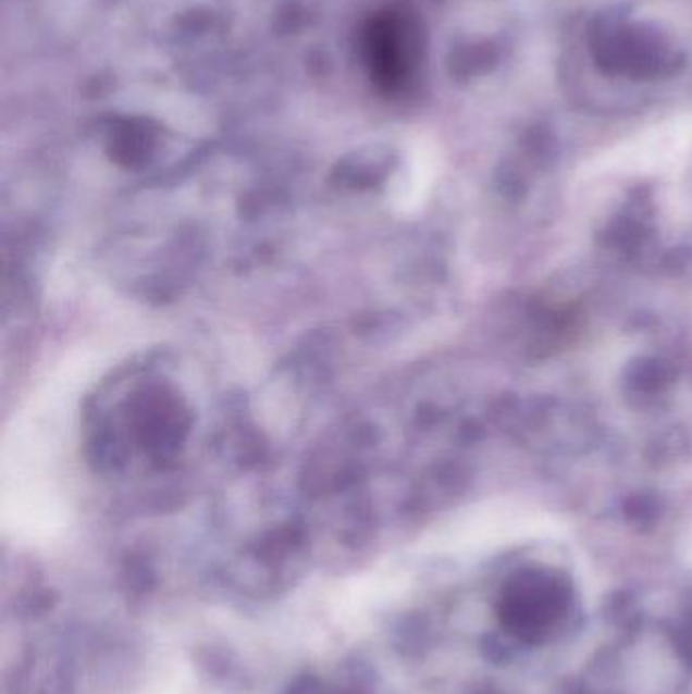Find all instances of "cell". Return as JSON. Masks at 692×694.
<instances>
[{"label": "cell", "mask_w": 692, "mask_h": 694, "mask_svg": "<svg viewBox=\"0 0 692 694\" xmlns=\"http://www.w3.org/2000/svg\"><path fill=\"white\" fill-rule=\"evenodd\" d=\"M593 51L600 65L607 72H619L635 77L656 76L663 65H668L663 49L642 30L607 25L595 30Z\"/></svg>", "instance_id": "obj_1"}, {"label": "cell", "mask_w": 692, "mask_h": 694, "mask_svg": "<svg viewBox=\"0 0 692 694\" xmlns=\"http://www.w3.org/2000/svg\"><path fill=\"white\" fill-rule=\"evenodd\" d=\"M58 604V595L49 588H37L30 591L23 599H18L16 614L23 619H39L47 616Z\"/></svg>", "instance_id": "obj_2"}, {"label": "cell", "mask_w": 692, "mask_h": 694, "mask_svg": "<svg viewBox=\"0 0 692 694\" xmlns=\"http://www.w3.org/2000/svg\"><path fill=\"white\" fill-rule=\"evenodd\" d=\"M286 694H325V689L313 674H302L288 686Z\"/></svg>", "instance_id": "obj_3"}]
</instances>
